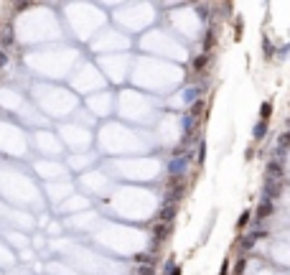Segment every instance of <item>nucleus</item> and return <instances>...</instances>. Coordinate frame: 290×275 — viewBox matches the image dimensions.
<instances>
[{
    "mask_svg": "<svg viewBox=\"0 0 290 275\" xmlns=\"http://www.w3.org/2000/svg\"><path fill=\"white\" fill-rule=\"evenodd\" d=\"M140 275H153V270L150 267H140Z\"/></svg>",
    "mask_w": 290,
    "mask_h": 275,
    "instance_id": "obj_5",
    "label": "nucleus"
},
{
    "mask_svg": "<svg viewBox=\"0 0 290 275\" xmlns=\"http://www.w3.org/2000/svg\"><path fill=\"white\" fill-rule=\"evenodd\" d=\"M173 275H181V270H173Z\"/></svg>",
    "mask_w": 290,
    "mask_h": 275,
    "instance_id": "obj_6",
    "label": "nucleus"
},
{
    "mask_svg": "<svg viewBox=\"0 0 290 275\" xmlns=\"http://www.w3.org/2000/svg\"><path fill=\"white\" fill-rule=\"evenodd\" d=\"M8 66V54H6V49H0V69H6Z\"/></svg>",
    "mask_w": 290,
    "mask_h": 275,
    "instance_id": "obj_3",
    "label": "nucleus"
},
{
    "mask_svg": "<svg viewBox=\"0 0 290 275\" xmlns=\"http://www.w3.org/2000/svg\"><path fill=\"white\" fill-rule=\"evenodd\" d=\"M267 117H270V102L262 105V123H267Z\"/></svg>",
    "mask_w": 290,
    "mask_h": 275,
    "instance_id": "obj_4",
    "label": "nucleus"
},
{
    "mask_svg": "<svg viewBox=\"0 0 290 275\" xmlns=\"http://www.w3.org/2000/svg\"><path fill=\"white\" fill-rule=\"evenodd\" d=\"M265 130H267V123H262V120H260V123L255 125V130H252V133H255V138L260 140V138H265Z\"/></svg>",
    "mask_w": 290,
    "mask_h": 275,
    "instance_id": "obj_2",
    "label": "nucleus"
},
{
    "mask_svg": "<svg viewBox=\"0 0 290 275\" xmlns=\"http://www.w3.org/2000/svg\"><path fill=\"white\" fill-rule=\"evenodd\" d=\"M0 41H3V46H11V44H13V28H11V26L3 31V36H0Z\"/></svg>",
    "mask_w": 290,
    "mask_h": 275,
    "instance_id": "obj_1",
    "label": "nucleus"
}]
</instances>
